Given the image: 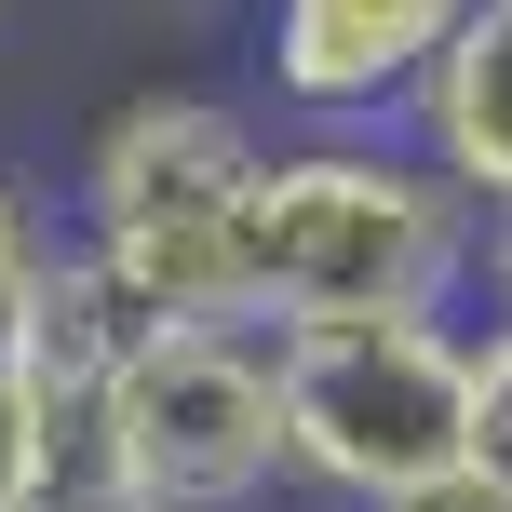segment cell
Returning a JSON list of instances; mask_svg holds the SVG:
<instances>
[{
  "label": "cell",
  "instance_id": "4",
  "mask_svg": "<svg viewBox=\"0 0 512 512\" xmlns=\"http://www.w3.org/2000/svg\"><path fill=\"white\" fill-rule=\"evenodd\" d=\"M95 432L135 472V499H162V512H256L270 486H297V445H283V337L270 324H122Z\"/></svg>",
  "mask_w": 512,
  "mask_h": 512
},
{
  "label": "cell",
  "instance_id": "1",
  "mask_svg": "<svg viewBox=\"0 0 512 512\" xmlns=\"http://www.w3.org/2000/svg\"><path fill=\"white\" fill-rule=\"evenodd\" d=\"M256 324H378L486 297V203L418 135H270L256 176Z\"/></svg>",
  "mask_w": 512,
  "mask_h": 512
},
{
  "label": "cell",
  "instance_id": "8",
  "mask_svg": "<svg viewBox=\"0 0 512 512\" xmlns=\"http://www.w3.org/2000/svg\"><path fill=\"white\" fill-rule=\"evenodd\" d=\"M54 270H68V216H54V189H41V176H14V162H0V351L41 324Z\"/></svg>",
  "mask_w": 512,
  "mask_h": 512
},
{
  "label": "cell",
  "instance_id": "11",
  "mask_svg": "<svg viewBox=\"0 0 512 512\" xmlns=\"http://www.w3.org/2000/svg\"><path fill=\"white\" fill-rule=\"evenodd\" d=\"M378 512H512V486H499V472H432V486H405V499H378Z\"/></svg>",
  "mask_w": 512,
  "mask_h": 512
},
{
  "label": "cell",
  "instance_id": "6",
  "mask_svg": "<svg viewBox=\"0 0 512 512\" xmlns=\"http://www.w3.org/2000/svg\"><path fill=\"white\" fill-rule=\"evenodd\" d=\"M405 135H418L486 216H512V0H472V14H459V41H445V68L418 81Z\"/></svg>",
  "mask_w": 512,
  "mask_h": 512
},
{
  "label": "cell",
  "instance_id": "12",
  "mask_svg": "<svg viewBox=\"0 0 512 512\" xmlns=\"http://www.w3.org/2000/svg\"><path fill=\"white\" fill-rule=\"evenodd\" d=\"M486 324H512V216H486Z\"/></svg>",
  "mask_w": 512,
  "mask_h": 512
},
{
  "label": "cell",
  "instance_id": "9",
  "mask_svg": "<svg viewBox=\"0 0 512 512\" xmlns=\"http://www.w3.org/2000/svg\"><path fill=\"white\" fill-rule=\"evenodd\" d=\"M472 472L512 486V324H472Z\"/></svg>",
  "mask_w": 512,
  "mask_h": 512
},
{
  "label": "cell",
  "instance_id": "10",
  "mask_svg": "<svg viewBox=\"0 0 512 512\" xmlns=\"http://www.w3.org/2000/svg\"><path fill=\"white\" fill-rule=\"evenodd\" d=\"M27 472H41V391H27V364L0 351V512H14Z\"/></svg>",
  "mask_w": 512,
  "mask_h": 512
},
{
  "label": "cell",
  "instance_id": "5",
  "mask_svg": "<svg viewBox=\"0 0 512 512\" xmlns=\"http://www.w3.org/2000/svg\"><path fill=\"white\" fill-rule=\"evenodd\" d=\"M472 0H256V95L283 135H405Z\"/></svg>",
  "mask_w": 512,
  "mask_h": 512
},
{
  "label": "cell",
  "instance_id": "3",
  "mask_svg": "<svg viewBox=\"0 0 512 512\" xmlns=\"http://www.w3.org/2000/svg\"><path fill=\"white\" fill-rule=\"evenodd\" d=\"M283 337V445L297 486L378 512L472 459V324L378 310V324H270Z\"/></svg>",
  "mask_w": 512,
  "mask_h": 512
},
{
  "label": "cell",
  "instance_id": "2",
  "mask_svg": "<svg viewBox=\"0 0 512 512\" xmlns=\"http://www.w3.org/2000/svg\"><path fill=\"white\" fill-rule=\"evenodd\" d=\"M256 176H270V122L203 81H149L81 135L68 243L122 297V324H256Z\"/></svg>",
  "mask_w": 512,
  "mask_h": 512
},
{
  "label": "cell",
  "instance_id": "7",
  "mask_svg": "<svg viewBox=\"0 0 512 512\" xmlns=\"http://www.w3.org/2000/svg\"><path fill=\"white\" fill-rule=\"evenodd\" d=\"M14 512H162V499H135V472L108 459L95 405H41V472L14 486Z\"/></svg>",
  "mask_w": 512,
  "mask_h": 512
}]
</instances>
